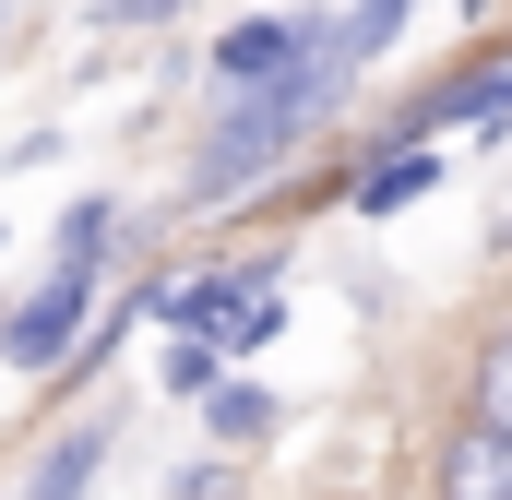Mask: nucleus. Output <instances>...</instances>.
<instances>
[{"label":"nucleus","instance_id":"nucleus-1","mask_svg":"<svg viewBox=\"0 0 512 500\" xmlns=\"http://www.w3.org/2000/svg\"><path fill=\"white\" fill-rule=\"evenodd\" d=\"M322 120V96L310 84H262V96H227V120L203 131V155H191V215H215V203H239L262 191L286 155H298V131Z\"/></svg>","mask_w":512,"mask_h":500},{"label":"nucleus","instance_id":"nucleus-2","mask_svg":"<svg viewBox=\"0 0 512 500\" xmlns=\"http://www.w3.org/2000/svg\"><path fill=\"white\" fill-rule=\"evenodd\" d=\"M143 310H155L179 346H215V358H251V346H274V322H286L274 262H215V274H191V286H155Z\"/></svg>","mask_w":512,"mask_h":500},{"label":"nucleus","instance_id":"nucleus-3","mask_svg":"<svg viewBox=\"0 0 512 500\" xmlns=\"http://www.w3.org/2000/svg\"><path fill=\"white\" fill-rule=\"evenodd\" d=\"M84 310H96V262H60L24 310H0V358H12V370H60L72 334H84Z\"/></svg>","mask_w":512,"mask_h":500},{"label":"nucleus","instance_id":"nucleus-4","mask_svg":"<svg viewBox=\"0 0 512 500\" xmlns=\"http://www.w3.org/2000/svg\"><path fill=\"white\" fill-rule=\"evenodd\" d=\"M393 36H405V12L393 0H370V12H298V84L310 96H334L346 72H370Z\"/></svg>","mask_w":512,"mask_h":500},{"label":"nucleus","instance_id":"nucleus-5","mask_svg":"<svg viewBox=\"0 0 512 500\" xmlns=\"http://www.w3.org/2000/svg\"><path fill=\"white\" fill-rule=\"evenodd\" d=\"M215 84H227V96L298 84V12H239V24L215 36Z\"/></svg>","mask_w":512,"mask_h":500},{"label":"nucleus","instance_id":"nucleus-6","mask_svg":"<svg viewBox=\"0 0 512 500\" xmlns=\"http://www.w3.org/2000/svg\"><path fill=\"white\" fill-rule=\"evenodd\" d=\"M441 500H512V441L453 429V441H441Z\"/></svg>","mask_w":512,"mask_h":500},{"label":"nucleus","instance_id":"nucleus-7","mask_svg":"<svg viewBox=\"0 0 512 500\" xmlns=\"http://www.w3.org/2000/svg\"><path fill=\"white\" fill-rule=\"evenodd\" d=\"M429 179H441V155H370V167L346 179V203H358V215H405Z\"/></svg>","mask_w":512,"mask_h":500},{"label":"nucleus","instance_id":"nucleus-8","mask_svg":"<svg viewBox=\"0 0 512 500\" xmlns=\"http://www.w3.org/2000/svg\"><path fill=\"white\" fill-rule=\"evenodd\" d=\"M96 453H108V417H84V429H60L24 500H84V489H96Z\"/></svg>","mask_w":512,"mask_h":500},{"label":"nucleus","instance_id":"nucleus-9","mask_svg":"<svg viewBox=\"0 0 512 500\" xmlns=\"http://www.w3.org/2000/svg\"><path fill=\"white\" fill-rule=\"evenodd\" d=\"M465 429H489V441H512V322L477 346V417Z\"/></svg>","mask_w":512,"mask_h":500},{"label":"nucleus","instance_id":"nucleus-10","mask_svg":"<svg viewBox=\"0 0 512 500\" xmlns=\"http://www.w3.org/2000/svg\"><path fill=\"white\" fill-rule=\"evenodd\" d=\"M108 227H120V203H108V191H84V203L60 215V262H96V250H108Z\"/></svg>","mask_w":512,"mask_h":500},{"label":"nucleus","instance_id":"nucleus-11","mask_svg":"<svg viewBox=\"0 0 512 500\" xmlns=\"http://www.w3.org/2000/svg\"><path fill=\"white\" fill-rule=\"evenodd\" d=\"M203 417H215V441H262V429H274V393H251V381H227V393H215Z\"/></svg>","mask_w":512,"mask_h":500},{"label":"nucleus","instance_id":"nucleus-12","mask_svg":"<svg viewBox=\"0 0 512 500\" xmlns=\"http://www.w3.org/2000/svg\"><path fill=\"white\" fill-rule=\"evenodd\" d=\"M155 370H167V393H203V405L227 393V358H215V346H179V334H167V358H155Z\"/></svg>","mask_w":512,"mask_h":500}]
</instances>
